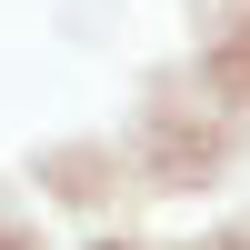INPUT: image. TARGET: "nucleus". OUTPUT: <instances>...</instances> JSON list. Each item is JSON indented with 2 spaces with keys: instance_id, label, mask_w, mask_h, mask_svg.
Instances as JSON below:
<instances>
[{
  "instance_id": "nucleus-1",
  "label": "nucleus",
  "mask_w": 250,
  "mask_h": 250,
  "mask_svg": "<svg viewBox=\"0 0 250 250\" xmlns=\"http://www.w3.org/2000/svg\"><path fill=\"white\" fill-rule=\"evenodd\" d=\"M210 70L230 80V100H250V0H240V20L210 30Z\"/></svg>"
}]
</instances>
